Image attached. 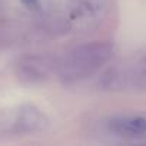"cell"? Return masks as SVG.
Wrapping results in <instances>:
<instances>
[{
    "label": "cell",
    "mask_w": 146,
    "mask_h": 146,
    "mask_svg": "<svg viewBox=\"0 0 146 146\" xmlns=\"http://www.w3.org/2000/svg\"><path fill=\"white\" fill-rule=\"evenodd\" d=\"M113 53V46L109 42H90L73 47L59 63V75L62 79L72 82L85 79L103 64H106Z\"/></svg>",
    "instance_id": "cell-1"
},
{
    "label": "cell",
    "mask_w": 146,
    "mask_h": 146,
    "mask_svg": "<svg viewBox=\"0 0 146 146\" xmlns=\"http://www.w3.org/2000/svg\"><path fill=\"white\" fill-rule=\"evenodd\" d=\"M108 126L120 136H140L146 133V119L142 116H117L110 119Z\"/></svg>",
    "instance_id": "cell-2"
},
{
    "label": "cell",
    "mask_w": 146,
    "mask_h": 146,
    "mask_svg": "<svg viewBox=\"0 0 146 146\" xmlns=\"http://www.w3.org/2000/svg\"><path fill=\"white\" fill-rule=\"evenodd\" d=\"M133 83L142 89H146V54L139 60L137 66H135V72H133Z\"/></svg>",
    "instance_id": "cell-3"
},
{
    "label": "cell",
    "mask_w": 146,
    "mask_h": 146,
    "mask_svg": "<svg viewBox=\"0 0 146 146\" xmlns=\"http://www.w3.org/2000/svg\"><path fill=\"white\" fill-rule=\"evenodd\" d=\"M22 2H23L26 6H29V7H35V6L37 5L39 0H22Z\"/></svg>",
    "instance_id": "cell-4"
}]
</instances>
